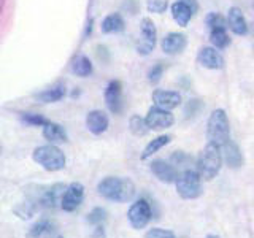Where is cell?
Wrapping results in <instances>:
<instances>
[{
    "instance_id": "cell-1",
    "label": "cell",
    "mask_w": 254,
    "mask_h": 238,
    "mask_svg": "<svg viewBox=\"0 0 254 238\" xmlns=\"http://www.w3.org/2000/svg\"><path fill=\"white\" fill-rule=\"evenodd\" d=\"M97 192L105 200L116 202V203H127L133 200L137 189H135V184L129 178L107 177L99 182Z\"/></svg>"
},
{
    "instance_id": "cell-2",
    "label": "cell",
    "mask_w": 254,
    "mask_h": 238,
    "mask_svg": "<svg viewBox=\"0 0 254 238\" xmlns=\"http://www.w3.org/2000/svg\"><path fill=\"white\" fill-rule=\"evenodd\" d=\"M222 167V154L221 148L208 143L203 149L200 156L197 159V173L198 177L205 181H211L213 178H216V175L221 172Z\"/></svg>"
},
{
    "instance_id": "cell-3",
    "label": "cell",
    "mask_w": 254,
    "mask_h": 238,
    "mask_svg": "<svg viewBox=\"0 0 254 238\" xmlns=\"http://www.w3.org/2000/svg\"><path fill=\"white\" fill-rule=\"evenodd\" d=\"M206 138L208 143L216 146H222L227 140H230V124L224 110H214L206 122Z\"/></svg>"
},
{
    "instance_id": "cell-4",
    "label": "cell",
    "mask_w": 254,
    "mask_h": 238,
    "mask_svg": "<svg viewBox=\"0 0 254 238\" xmlns=\"http://www.w3.org/2000/svg\"><path fill=\"white\" fill-rule=\"evenodd\" d=\"M32 159L48 172H59L65 167L67 162L65 154L54 145H45L35 148L34 153H32Z\"/></svg>"
},
{
    "instance_id": "cell-5",
    "label": "cell",
    "mask_w": 254,
    "mask_h": 238,
    "mask_svg": "<svg viewBox=\"0 0 254 238\" xmlns=\"http://www.w3.org/2000/svg\"><path fill=\"white\" fill-rule=\"evenodd\" d=\"M175 186H177L178 195L185 200H195L202 195V178L198 177L197 172L190 169L178 173Z\"/></svg>"
},
{
    "instance_id": "cell-6",
    "label": "cell",
    "mask_w": 254,
    "mask_h": 238,
    "mask_svg": "<svg viewBox=\"0 0 254 238\" xmlns=\"http://www.w3.org/2000/svg\"><path fill=\"white\" fill-rule=\"evenodd\" d=\"M151 216H153V208H151V203L146 200V198H138V200H135L129 206V211H127L129 224L135 230L145 229L149 224Z\"/></svg>"
},
{
    "instance_id": "cell-7",
    "label": "cell",
    "mask_w": 254,
    "mask_h": 238,
    "mask_svg": "<svg viewBox=\"0 0 254 238\" xmlns=\"http://www.w3.org/2000/svg\"><path fill=\"white\" fill-rule=\"evenodd\" d=\"M156 26L149 18H143L140 24V40L137 43V51L141 56H148L156 46Z\"/></svg>"
},
{
    "instance_id": "cell-8",
    "label": "cell",
    "mask_w": 254,
    "mask_h": 238,
    "mask_svg": "<svg viewBox=\"0 0 254 238\" xmlns=\"http://www.w3.org/2000/svg\"><path fill=\"white\" fill-rule=\"evenodd\" d=\"M84 200V186L81 182H71L65 187L61 200V208L67 213L76 211Z\"/></svg>"
},
{
    "instance_id": "cell-9",
    "label": "cell",
    "mask_w": 254,
    "mask_h": 238,
    "mask_svg": "<svg viewBox=\"0 0 254 238\" xmlns=\"http://www.w3.org/2000/svg\"><path fill=\"white\" fill-rule=\"evenodd\" d=\"M145 121L149 127V130H164L173 125L175 118L169 110H162L154 105L148 110Z\"/></svg>"
},
{
    "instance_id": "cell-10",
    "label": "cell",
    "mask_w": 254,
    "mask_h": 238,
    "mask_svg": "<svg viewBox=\"0 0 254 238\" xmlns=\"http://www.w3.org/2000/svg\"><path fill=\"white\" fill-rule=\"evenodd\" d=\"M197 10H198L197 0H177L172 5V16L178 22V26L186 27Z\"/></svg>"
},
{
    "instance_id": "cell-11",
    "label": "cell",
    "mask_w": 254,
    "mask_h": 238,
    "mask_svg": "<svg viewBox=\"0 0 254 238\" xmlns=\"http://www.w3.org/2000/svg\"><path fill=\"white\" fill-rule=\"evenodd\" d=\"M149 169H151V172H153L154 177L161 182H165V184H172V182L177 181L178 170H177V167H173L170 162H165V161H161V159H156V161L151 162Z\"/></svg>"
},
{
    "instance_id": "cell-12",
    "label": "cell",
    "mask_w": 254,
    "mask_h": 238,
    "mask_svg": "<svg viewBox=\"0 0 254 238\" xmlns=\"http://www.w3.org/2000/svg\"><path fill=\"white\" fill-rule=\"evenodd\" d=\"M221 154H222V162H226L229 169H240L245 164V157L242 154L240 148H238V145L232 140H227L224 145L221 146Z\"/></svg>"
},
{
    "instance_id": "cell-13",
    "label": "cell",
    "mask_w": 254,
    "mask_h": 238,
    "mask_svg": "<svg viewBox=\"0 0 254 238\" xmlns=\"http://www.w3.org/2000/svg\"><path fill=\"white\" fill-rule=\"evenodd\" d=\"M197 60L202 67L208 70H219L224 67V58L219 51H216V48L205 46L202 48L197 54Z\"/></svg>"
},
{
    "instance_id": "cell-14",
    "label": "cell",
    "mask_w": 254,
    "mask_h": 238,
    "mask_svg": "<svg viewBox=\"0 0 254 238\" xmlns=\"http://www.w3.org/2000/svg\"><path fill=\"white\" fill-rule=\"evenodd\" d=\"M153 102L154 105L162 110H173L181 103V95L177 91H164L156 89L153 92Z\"/></svg>"
},
{
    "instance_id": "cell-15",
    "label": "cell",
    "mask_w": 254,
    "mask_h": 238,
    "mask_svg": "<svg viewBox=\"0 0 254 238\" xmlns=\"http://www.w3.org/2000/svg\"><path fill=\"white\" fill-rule=\"evenodd\" d=\"M121 83L111 81L105 89V102L107 107L113 115H118L123 110V95H121Z\"/></svg>"
},
{
    "instance_id": "cell-16",
    "label": "cell",
    "mask_w": 254,
    "mask_h": 238,
    "mask_svg": "<svg viewBox=\"0 0 254 238\" xmlns=\"http://www.w3.org/2000/svg\"><path fill=\"white\" fill-rule=\"evenodd\" d=\"M226 21H227L229 29L232 30L234 34H237V35L248 34V22H246V18H245V14L240 8H237V6L229 8Z\"/></svg>"
},
{
    "instance_id": "cell-17",
    "label": "cell",
    "mask_w": 254,
    "mask_h": 238,
    "mask_svg": "<svg viewBox=\"0 0 254 238\" xmlns=\"http://www.w3.org/2000/svg\"><path fill=\"white\" fill-rule=\"evenodd\" d=\"M86 125L89 129L91 133L94 135H100L108 129V116L103 113V111L94 110L91 111L86 118Z\"/></svg>"
},
{
    "instance_id": "cell-18",
    "label": "cell",
    "mask_w": 254,
    "mask_h": 238,
    "mask_svg": "<svg viewBox=\"0 0 254 238\" xmlns=\"http://www.w3.org/2000/svg\"><path fill=\"white\" fill-rule=\"evenodd\" d=\"M188 40L186 35L178 34V32H172L162 40V50L165 54H178L186 48Z\"/></svg>"
},
{
    "instance_id": "cell-19",
    "label": "cell",
    "mask_w": 254,
    "mask_h": 238,
    "mask_svg": "<svg viewBox=\"0 0 254 238\" xmlns=\"http://www.w3.org/2000/svg\"><path fill=\"white\" fill-rule=\"evenodd\" d=\"M43 137L51 143H65L67 141V133L64 130V127L56 122H50V121L43 125Z\"/></svg>"
},
{
    "instance_id": "cell-20",
    "label": "cell",
    "mask_w": 254,
    "mask_h": 238,
    "mask_svg": "<svg viewBox=\"0 0 254 238\" xmlns=\"http://www.w3.org/2000/svg\"><path fill=\"white\" fill-rule=\"evenodd\" d=\"M170 140H172L170 135H161V137H156L154 140H151L148 145L145 146V149H143L140 159H141V161H146L148 157H151L153 154H156L157 151H161L164 146L169 145Z\"/></svg>"
},
{
    "instance_id": "cell-21",
    "label": "cell",
    "mask_w": 254,
    "mask_h": 238,
    "mask_svg": "<svg viewBox=\"0 0 254 238\" xmlns=\"http://www.w3.org/2000/svg\"><path fill=\"white\" fill-rule=\"evenodd\" d=\"M54 229L56 227H54V224H53L51 221L42 219V221L35 222V224L27 230L26 238H42L45 235H51L54 232Z\"/></svg>"
},
{
    "instance_id": "cell-22",
    "label": "cell",
    "mask_w": 254,
    "mask_h": 238,
    "mask_svg": "<svg viewBox=\"0 0 254 238\" xmlns=\"http://www.w3.org/2000/svg\"><path fill=\"white\" fill-rule=\"evenodd\" d=\"M124 29V19L121 14L113 13L107 16L102 22V32L103 34H118Z\"/></svg>"
},
{
    "instance_id": "cell-23",
    "label": "cell",
    "mask_w": 254,
    "mask_h": 238,
    "mask_svg": "<svg viewBox=\"0 0 254 238\" xmlns=\"http://www.w3.org/2000/svg\"><path fill=\"white\" fill-rule=\"evenodd\" d=\"M40 210V206L35 203V202H32V200H27L26 202H22V203H18L13 208V213L16 214L18 218H21V219H24V221H27V219H30L34 214L37 213Z\"/></svg>"
},
{
    "instance_id": "cell-24",
    "label": "cell",
    "mask_w": 254,
    "mask_h": 238,
    "mask_svg": "<svg viewBox=\"0 0 254 238\" xmlns=\"http://www.w3.org/2000/svg\"><path fill=\"white\" fill-rule=\"evenodd\" d=\"M64 95H65V87L64 86H54L51 89L43 91L37 94V99L43 103H54V102H59Z\"/></svg>"
},
{
    "instance_id": "cell-25",
    "label": "cell",
    "mask_w": 254,
    "mask_h": 238,
    "mask_svg": "<svg viewBox=\"0 0 254 238\" xmlns=\"http://www.w3.org/2000/svg\"><path fill=\"white\" fill-rule=\"evenodd\" d=\"M71 70L76 76H89L92 73V63L91 60L86 58V56H78V58L73 60V65H71Z\"/></svg>"
},
{
    "instance_id": "cell-26",
    "label": "cell",
    "mask_w": 254,
    "mask_h": 238,
    "mask_svg": "<svg viewBox=\"0 0 254 238\" xmlns=\"http://www.w3.org/2000/svg\"><path fill=\"white\" fill-rule=\"evenodd\" d=\"M129 129L135 137H145L149 130V127L145 121V118H140V116L135 115L129 119Z\"/></svg>"
},
{
    "instance_id": "cell-27",
    "label": "cell",
    "mask_w": 254,
    "mask_h": 238,
    "mask_svg": "<svg viewBox=\"0 0 254 238\" xmlns=\"http://www.w3.org/2000/svg\"><path fill=\"white\" fill-rule=\"evenodd\" d=\"M107 218H108L107 210L102 208V206H95V208H92L89 213H87L86 221L89 226L95 227V226H103V222L107 221Z\"/></svg>"
},
{
    "instance_id": "cell-28",
    "label": "cell",
    "mask_w": 254,
    "mask_h": 238,
    "mask_svg": "<svg viewBox=\"0 0 254 238\" xmlns=\"http://www.w3.org/2000/svg\"><path fill=\"white\" fill-rule=\"evenodd\" d=\"M210 42H211L213 48H216V50H222V48L229 46L230 38L227 35L226 29H219V30H211Z\"/></svg>"
},
{
    "instance_id": "cell-29",
    "label": "cell",
    "mask_w": 254,
    "mask_h": 238,
    "mask_svg": "<svg viewBox=\"0 0 254 238\" xmlns=\"http://www.w3.org/2000/svg\"><path fill=\"white\" fill-rule=\"evenodd\" d=\"M206 26L210 27V30H219V29H227V21L222 18L219 13H210L206 16Z\"/></svg>"
},
{
    "instance_id": "cell-30",
    "label": "cell",
    "mask_w": 254,
    "mask_h": 238,
    "mask_svg": "<svg viewBox=\"0 0 254 238\" xmlns=\"http://www.w3.org/2000/svg\"><path fill=\"white\" fill-rule=\"evenodd\" d=\"M21 119L29 125H42L43 127L48 122L46 118H43L42 115H35V113H22Z\"/></svg>"
},
{
    "instance_id": "cell-31",
    "label": "cell",
    "mask_w": 254,
    "mask_h": 238,
    "mask_svg": "<svg viewBox=\"0 0 254 238\" xmlns=\"http://www.w3.org/2000/svg\"><path fill=\"white\" fill-rule=\"evenodd\" d=\"M145 238H177L175 234L172 230H167V229H159V227H154V229H149Z\"/></svg>"
},
{
    "instance_id": "cell-32",
    "label": "cell",
    "mask_w": 254,
    "mask_h": 238,
    "mask_svg": "<svg viewBox=\"0 0 254 238\" xmlns=\"http://www.w3.org/2000/svg\"><path fill=\"white\" fill-rule=\"evenodd\" d=\"M148 11L161 14L167 10V0H146Z\"/></svg>"
},
{
    "instance_id": "cell-33",
    "label": "cell",
    "mask_w": 254,
    "mask_h": 238,
    "mask_svg": "<svg viewBox=\"0 0 254 238\" xmlns=\"http://www.w3.org/2000/svg\"><path fill=\"white\" fill-rule=\"evenodd\" d=\"M190 162H192V157L188 156L186 153H183V151H177V153L172 156V165L183 167V165H188Z\"/></svg>"
},
{
    "instance_id": "cell-34",
    "label": "cell",
    "mask_w": 254,
    "mask_h": 238,
    "mask_svg": "<svg viewBox=\"0 0 254 238\" xmlns=\"http://www.w3.org/2000/svg\"><path fill=\"white\" fill-rule=\"evenodd\" d=\"M162 73H164V67L161 65V63H157V65H154L153 68L149 70V73H148L149 81L153 83V84H156V83L159 81V79H161Z\"/></svg>"
},
{
    "instance_id": "cell-35",
    "label": "cell",
    "mask_w": 254,
    "mask_h": 238,
    "mask_svg": "<svg viewBox=\"0 0 254 238\" xmlns=\"http://www.w3.org/2000/svg\"><path fill=\"white\" fill-rule=\"evenodd\" d=\"M86 238H107V230L103 226H95L92 229V232L87 235Z\"/></svg>"
},
{
    "instance_id": "cell-36",
    "label": "cell",
    "mask_w": 254,
    "mask_h": 238,
    "mask_svg": "<svg viewBox=\"0 0 254 238\" xmlns=\"http://www.w3.org/2000/svg\"><path fill=\"white\" fill-rule=\"evenodd\" d=\"M205 238H221L219 235H214V234H210V235H206Z\"/></svg>"
},
{
    "instance_id": "cell-37",
    "label": "cell",
    "mask_w": 254,
    "mask_h": 238,
    "mask_svg": "<svg viewBox=\"0 0 254 238\" xmlns=\"http://www.w3.org/2000/svg\"><path fill=\"white\" fill-rule=\"evenodd\" d=\"M50 238H64L62 235H58V234H56V235H51Z\"/></svg>"
}]
</instances>
